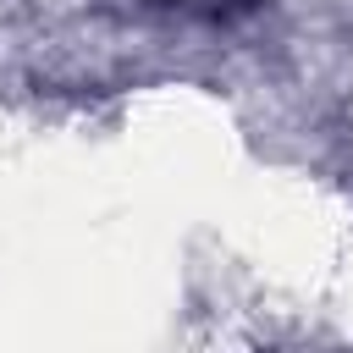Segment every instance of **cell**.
<instances>
[{
  "label": "cell",
  "instance_id": "1",
  "mask_svg": "<svg viewBox=\"0 0 353 353\" xmlns=\"http://www.w3.org/2000/svg\"><path fill=\"white\" fill-rule=\"evenodd\" d=\"M160 6H171L182 17H204V22H237V17L259 11L265 0H160Z\"/></svg>",
  "mask_w": 353,
  "mask_h": 353
}]
</instances>
